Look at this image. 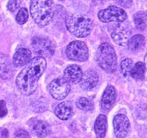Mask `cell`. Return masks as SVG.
I'll use <instances>...</instances> for the list:
<instances>
[{
	"label": "cell",
	"mask_w": 147,
	"mask_h": 138,
	"mask_svg": "<svg viewBox=\"0 0 147 138\" xmlns=\"http://www.w3.org/2000/svg\"><path fill=\"white\" fill-rule=\"evenodd\" d=\"M115 2L125 8H130L132 5V0H115Z\"/></svg>",
	"instance_id": "4316f807"
},
{
	"label": "cell",
	"mask_w": 147,
	"mask_h": 138,
	"mask_svg": "<svg viewBox=\"0 0 147 138\" xmlns=\"http://www.w3.org/2000/svg\"><path fill=\"white\" fill-rule=\"evenodd\" d=\"M145 71H146V67L144 63L139 61L132 67L130 74L135 80L142 81L145 78Z\"/></svg>",
	"instance_id": "ffe728a7"
},
{
	"label": "cell",
	"mask_w": 147,
	"mask_h": 138,
	"mask_svg": "<svg viewBox=\"0 0 147 138\" xmlns=\"http://www.w3.org/2000/svg\"><path fill=\"white\" fill-rule=\"evenodd\" d=\"M116 98H117V92L115 88L112 85H107L100 100V109L102 111H109L115 103Z\"/></svg>",
	"instance_id": "8fae6325"
},
{
	"label": "cell",
	"mask_w": 147,
	"mask_h": 138,
	"mask_svg": "<svg viewBox=\"0 0 147 138\" xmlns=\"http://www.w3.org/2000/svg\"><path fill=\"white\" fill-rule=\"evenodd\" d=\"M113 127L116 137L125 138L130 130V123L128 117L124 114H118L113 120Z\"/></svg>",
	"instance_id": "9c48e42d"
},
{
	"label": "cell",
	"mask_w": 147,
	"mask_h": 138,
	"mask_svg": "<svg viewBox=\"0 0 147 138\" xmlns=\"http://www.w3.org/2000/svg\"><path fill=\"white\" fill-rule=\"evenodd\" d=\"M29 127L31 133L39 138L45 137L51 133V127L48 123L38 119L30 120Z\"/></svg>",
	"instance_id": "7c38bea8"
},
{
	"label": "cell",
	"mask_w": 147,
	"mask_h": 138,
	"mask_svg": "<svg viewBox=\"0 0 147 138\" xmlns=\"http://www.w3.org/2000/svg\"><path fill=\"white\" fill-rule=\"evenodd\" d=\"M133 67V61L131 59L126 58L121 63V72L125 77H127L130 74L131 68Z\"/></svg>",
	"instance_id": "603a6c76"
},
{
	"label": "cell",
	"mask_w": 147,
	"mask_h": 138,
	"mask_svg": "<svg viewBox=\"0 0 147 138\" xmlns=\"http://www.w3.org/2000/svg\"><path fill=\"white\" fill-rule=\"evenodd\" d=\"M66 54L72 61H85L89 58L88 48L83 41L75 40L67 46Z\"/></svg>",
	"instance_id": "5b68a950"
},
{
	"label": "cell",
	"mask_w": 147,
	"mask_h": 138,
	"mask_svg": "<svg viewBox=\"0 0 147 138\" xmlns=\"http://www.w3.org/2000/svg\"><path fill=\"white\" fill-rule=\"evenodd\" d=\"M28 17H29V14H28V11L27 9L21 8L16 15V20L20 25H23L27 21Z\"/></svg>",
	"instance_id": "cb8c5ba5"
},
{
	"label": "cell",
	"mask_w": 147,
	"mask_h": 138,
	"mask_svg": "<svg viewBox=\"0 0 147 138\" xmlns=\"http://www.w3.org/2000/svg\"><path fill=\"white\" fill-rule=\"evenodd\" d=\"M6 103L4 100H0V118H3L7 114Z\"/></svg>",
	"instance_id": "484cf974"
},
{
	"label": "cell",
	"mask_w": 147,
	"mask_h": 138,
	"mask_svg": "<svg viewBox=\"0 0 147 138\" xmlns=\"http://www.w3.org/2000/svg\"><path fill=\"white\" fill-rule=\"evenodd\" d=\"M15 138H30V135L27 131L20 130L15 133Z\"/></svg>",
	"instance_id": "83f0119b"
},
{
	"label": "cell",
	"mask_w": 147,
	"mask_h": 138,
	"mask_svg": "<svg viewBox=\"0 0 147 138\" xmlns=\"http://www.w3.org/2000/svg\"><path fill=\"white\" fill-rule=\"evenodd\" d=\"M145 62H146V68H147V54L146 57H145Z\"/></svg>",
	"instance_id": "f546056e"
},
{
	"label": "cell",
	"mask_w": 147,
	"mask_h": 138,
	"mask_svg": "<svg viewBox=\"0 0 147 138\" xmlns=\"http://www.w3.org/2000/svg\"><path fill=\"white\" fill-rule=\"evenodd\" d=\"M31 46L35 53L43 58H51L55 54V46L51 40L46 37H34L31 40Z\"/></svg>",
	"instance_id": "52a82bcc"
},
{
	"label": "cell",
	"mask_w": 147,
	"mask_h": 138,
	"mask_svg": "<svg viewBox=\"0 0 147 138\" xmlns=\"http://www.w3.org/2000/svg\"><path fill=\"white\" fill-rule=\"evenodd\" d=\"M134 22L137 29L139 30H144L147 28V12L142 11L135 14Z\"/></svg>",
	"instance_id": "44dd1931"
},
{
	"label": "cell",
	"mask_w": 147,
	"mask_h": 138,
	"mask_svg": "<svg viewBox=\"0 0 147 138\" xmlns=\"http://www.w3.org/2000/svg\"><path fill=\"white\" fill-rule=\"evenodd\" d=\"M145 44L146 42H145L144 37L141 34H137L129 39L127 45L128 50L131 52L136 53L144 48Z\"/></svg>",
	"instance_id": "d6986e66"
},
{
	"label": "cell",
	"mask_w": 147,
	"mask_h": 138,
	"mask_svg": "<svg viewBox=\"0 0 147 138\" xmlns=\"http://www.w3.org/2000/svg\"><path fill=\"white\" fill-rule=\"evenodd\" d=\"M107 129V117L105 115H99L94 124V130L96 138H105Z\"/></svg>",
	"instance_id": "ac0fdd59"
},
{
	"label": "cell",
	"mask_w": 147,
	"mask_h": 138,
	"mask_svg": "<svg viewBox=\"0 0 147 138\" xmlns=\"http://www.w3.org/2000/svg\"><path fill=\"white\" fill-rule=\"evenodd\" d=\"M47 66L45 58L34 57L27 64L16 78V86L24 96H30L36 92L38 82Z\"/></svg>",
	"instance_id": "6da1fadb"
},
{
	"label": "cell",
	"mask_w": 147,
	"mask_h": 138,
	"mask_svg": "<svg viewBox=\"0 0 147 138\" xmlns=\"http://www.w3.org/2000/svg\"><path fill=\"white\" fill-rule=\"evenodd\" d=\"M76 106L79 109H82L83 111H90L94 108L93 102L87 98L82 97L76 102Z\"/></svg>",
	"instance_id": "7402d4cb"
},
{
	"label": "cell",
	"mask_w": 147,
	"mask_h": 138,
	"mask_svg": "<svg viewBox=\"0 0 147 138\" xmlns=\"http://www.w3.org/2000/svg\"><path fill=\"white\" fill-rule=\"evenodd\" d=\"M21 4V0H9L7 5L8 9L12 13H14L20 8Z\"/></svg>",
	"instance_id": "d4e9b609"
},
{
	"label": "cell",
	"mask_w": 147,
	"mask_h": 138,
	"mask_svg": "<svg viewBox=\"0 0 147 138\" xmlns=\"http://www.w3.org/2000/svg\"><path fill=\"white\" fill-rule=\"evenodd\" d=\"M50 94L57 100H62L66 97L70 92V85L69 82L62 78L54 79L48 86Z\"/></svg>",
	"instance_id": "ba28073f"
},
{
	"label": "cell",
	"mask_w": 147,
	"mask_h": 138,
	"mask_svg": "<svg viewBox=\"0 0 147 138\" xmlns=\"http://www.w3.org/2000/svg\"><path fill=\"white\" fill-rule=\"evenodd\" d=\"M13 74V69L9 59L0 53V77L3 79H9Z\"/></svg>",
	"instance_id": "2e32d148"
},
{
	"label": "cell",
	"mask_w": 147,
	"mask_h": 138,
	"mask_svg": "<svg viewBox=\"0 0 147 138\" xmlns=\"http://www.w3.org/2000/svg\"><path fill=\"white\" fill-rule=\"evenodd\" d=\"M30 14L38 27H46L53 18V0H31Z\"/></svg>",
	"instance_id": "7a4b0ae2"
},
{
	"label": "cell",
	"mask_w": 147,
	"mask_h": 138,
	"mask_svg": "<svg viewBox=\"0 0 147 138\" xmlns=\"http://www.w3.org/2000/svg\"><path fill=\"white\" fill-rule=\"evenodd\" d=\"M55 114L62 120H68L73 115V106L70 102L65 101L59 103L55 109Z\"/></svg>",
	"instance_id": "5bb4252c"
},
{
	"label": "cell",
	"mask_w": 147,
	"mask_h": 138,
	"mask_svg": "<svg viewBox=\"0 0 147 138\" xmlns=\"http://www.w3.org/2000/svg\"><path fill=\"white\" fill-rule=\"evenodd\" d=\"M92 1H93V3L95 5H100V4H101L104 2V0H92Z\"/></svg>",
	"instance_id": "f1b7e54d"
},
{
	"label": "cell",
	"mask_w": 147,
	"mask_h": 138,
	"mask_svg": "<svg viewBox=\"0 0 147 138\" xmlns=\"http://www.w3.org/2000/svg\"><path fill=\"white\" fill-rule=\"evenodd\" d=\"M99 82V76L96 72L93 70H88L82 75V78L80 80V85L85 90H91Z\"/></svg>",
	"instance_id": "4fadbf2b"
},
{
	"label": "cell",
	"mask_w": 147,
	"mask_h": 138,
	"mask_svg": "<svg viewBox=\"0 0 147 138\" xmlns=\"http://www.w3.org/2000/svg\"><path fill=\"white\" fill-rule=\"evenodd\" d=\"M83 72L80 67L76 64L69 65L65 68L64 72V78L69 82L76 84L80 82Z\"/></svg>",
	"instance_id": "9a60e30c"
},
{
	"label": "cell",
	"mask_w": 147,
	"mask_h": 138,
	"mask_svg": "<svg viewBox=\"0 0 147 138\" xmlns=\"http://www.w3.org/2000/svg\"><path fill=\"white\" fill-rule=\"evenodd\" d=\"M111 38L113 41L119 46H126L130 39V30L124 25H116L111 32Z\"/></svg>",
	"instance_id": "30bf717a"
},
{
	"label": "cell",
	"mask_w": 147,
	"mask_h": 138,
	"mask_svg": "<svg viewBox=\"0 0 147 138\" xmlns=\"http://www.w3.org/2000/svg\"><path fill=\"white\" fill-rule=\"evenodd\" d=\"M98 18L103 23H111V22H117L122 23L125 21L127 19V14L125 11L122 9L111 5L107 9H101L98 13Z\"/></svg>",
	"instance_id": "8992f818"
},
{
	"label": "cell",
	"mask_w": 147,
	"mask_h": 138,
	"mask_svg": "<svg viewBox=\"0 0 147 138\" xmlns=\"http://www.w3.org/2000/svg\"><path fill=\"white\" fill-rule=\"evenodd\" d=\"M31 60V52L27 48H20L13 55V64L16 67L24 66Z\"/></svg>",
	"instance_id": "e0dca14e"
},
{
	"label": "cell",
	"mask_w": 147,
	"mask_h": 138,
	"mask_svg": "<svg viewBox=\"0 0 147 138\" xmlns=\"http://www.w3.org/2000/svg\"><path fill=\"white\" fill-rule=\"evenodd\" d=\"M96 61L99 66L108 73H113L117 69L116 53L108 43H103L99 46L96 52Z\"/></svg>",
	"instance_id": "277c9868"
},
{
	"label": "cell",
	"mask_w": 147,
	"mask_h": 138,
	"mask_svg": "<svg viewBox=\"0 0 147 138\" xmlns=\"http://www.w3.org/2000/svg\"><path fill=\"white\" fill-rule=\"evenodd\" d=\"M67 29L77 37H86L90 34L94 27L93 21L88 16L76 13L70 15L65 20Z\"/></svg>",
	"instance_id": "3957f363"
}]
</instances>
